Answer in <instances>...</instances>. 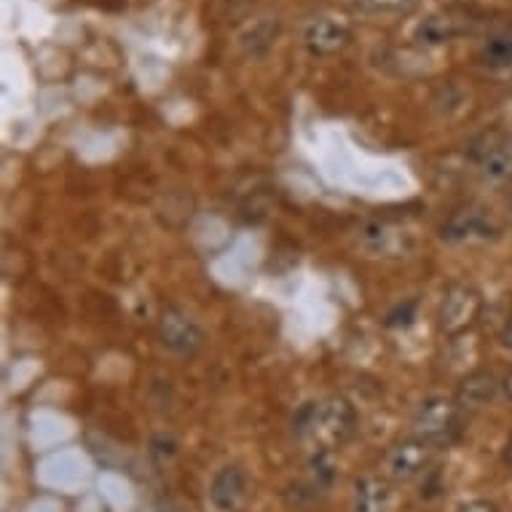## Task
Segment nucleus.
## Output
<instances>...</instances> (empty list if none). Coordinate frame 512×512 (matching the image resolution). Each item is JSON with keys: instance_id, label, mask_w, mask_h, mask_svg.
Instances as JSON below:
<instances>
[{"instance_id": "1a4fd4ad", "label": "nucleus", "mask_w": 512, "mask_h": 512, "mask_svg": "<svg viewBox=\"0 0 512 512\" xmlns=\"http://www.w3.org/2000/svg\"><path fill=\"white\" fill-rule=\"evenodd\" d=\"M247 491V475L239 464H228L212 478L210 504L215 512H236Z\"/></svg>"}, {"instance_id": "f257e3e1", "label": "nucleus", "mask_w": 512, "mask_h": 512, "mask_svg": "<svg viewBox=\"0 0 512 512\" xmlns=\"http://www.w3.org/2000/svg\"><path fill=\"white\" fill-rule=\"evenodd\" d=\"M357 416L344 397H328L309 405L298 419V435L314 445L317 454H330L352 437Z\"/></svg>"}, {"instance_id": "dca6fc26", "label": "nucleus", "mask_w": 512, "mask_h": 512, "mask_svg": "<svg viewBox=\"0 0 512 512\" xmlns=\"http://www.w3.org/2000/svg\"><path fill=\"white\" fill-rule=\"evenodd\" d=\"M459 512H499V510H496V504L483 502V499H478V502L464 504V507Z\"/></svg>"}, {"instance_id": "39448f33", "label": "nucleus", "mask_w": 512, "mask_h": 512, "mask_svg": "<svg viewBox=\"0 0 512 512\" xmlns=\"http://www.w3.org/2000/svg\"><path fill=\"white\" fill-rule=\"evenodd\" d=\"M499 234V223L494 215L480 207V204H470L456 210L451 218L440 226V239L448 244H464V242H486Z\"/></svg>"}, {"instance_id": "4468645a", "label": "nucleus", "mask_w": 512, "mask_h": 512, "mask_svg": "<svg viewBox=\"0 0 512 512\" xmlns=\"http://www.w3.org/2000/svg\"><path fill=\"white\" fill-rule=\"evenodd\" d=\"M456 33H459V27H456V19L451 17H429L419 27V38L424 43H445L451 41Z\"/></svg>"}, {"instance_id": "6e6552de", "label": "nucleus", "mask_w": 512, "mask_h": 512, "mask_svg": "<svg viewBox=\"0 0 512 512\" xmlns=\"http://www.w3.org/2000/svg\"><path fill=\"white\" fill-rule=\"evenodd\" d=\"M432 456H435V445L427 440H421V437L403 440L387 454V475L397 483H408L427 470L432 464Z\"/></svg>"}, {"instance_id": "2eb2a0df", "label": "nucleus", "mask_w": 512, "mask_h": 512, "mask_svg": "<svg viewBox=\"0 0 512 512\" xmlns=\"http://www.w3.org/2000/svg\"><path fill=\"white\" fill-rule=\"evenodd\" d=\"M354 6L370 14H397L416 6V0H354Z\"/></svg>"}, {"instance_id": "6ab92c4d", "label": "nucleus", "mask_w": 512, "mask_h": 512, "mask_svg": "<svg viewBox=\"0 0 512 512\" xmlns=\"http://www.w3.org/2000/svg\"><path fill=\"white\" fill-rule=\"evenodd\" d=\"M504 462L512 464V437H510V443H507V448H504Z\"/></svg>"}, {"instance_id": "423d86ee", "label": "nucleus", "mask_w": 512, "mask_h": 512, "mask_svg": "<svg viewBox=\"0 0 512 512\" xmlns=\"http://www.w3.org/2000/svg\"><path fill=\"white\" fill-rule=\"evenodd\" d=\"M459 405L456 400H445V397H432L427 403H421L416 419H413V432L421 440L437 445L443 440H451V435L459 427Z\"/></svg>"}, {"instance_id": "ddd939ff", "label": "nucleus", "mask_w": 512, "mask_h": 512, "mask_svg": "<svg viewBox=\"0 0 512 512\" xmlns=\"http://www.w3.org/2000/svg\"><path fill=\"white\" fill-rule=\"evenodd\" d=\"M480 59H483L486 68H507V65H512V35L491 38L480 51Z\"/></svg>"}, {"instance_id": "f3484780", "label": "nucleus", "mask_w": 512, "mask_h": 512, "mask_svg": "<svg viewBox=\"0 0 512 512\" xmlns=\"http://www.w3.org/2000/svg\"><path fill=\"white\" fill-rule=\"evenodd\" d=\"M499 341H502V346L512 349V311H510V317H507V322H504L502 336H499Z\"/></svg>"}, {"instance_id": "a211bd4d", "label": "nucleus", "mask_w": 512, "mask_h": 512, "mask_svg": "<svg viewBox=\"0 0 512 512\" xmlns=\"http://www.w3.org/2000/svg\"><path fill=\"white\" fill-rule=\"evenodd\" d=\"M502 392H504V397H507V400L512 403V370L502 378Z\"/></svg>"}, {"instance_id": "7ed1b4c3", "label": "nucleus", "mask_w": 512, "mask_h": 512, "mask_svg": "<svg viewBox=\"0 0 512 512\" xmlns=\"http://www.w3.org/2000/svg\"><path fill=\"white\" fill-rule=\"evenodd\" d=\"M357 244L368 258H384V261H397L408 258L416 247L413 234H408L403 226L387 223V220H370L357 231Z\"/></svg>"}, {"instance_id": "f03ea898", "label": "nucleus", "mask_w": 512, "mask_h": 512, "mask_svg": "<svg viewBox=\"0 0 512 512\" xmlns=\"http://www.w3.org/2000/svg\"><path fill=\"white\" fill-rule=\"evenodd\" d=\"M156 338L167 352L177 357H194L204 346V333L188 311L180 306H167L156 319Z\"/></svg>"}, {"instance_id": "9d476101", "label": "nucleus", "mask_w": 512, "mask_h": 512, "mask_svg": "<svg viewBox=\"0 0 512 512\" xmlns=\"http://www.w3.org/2000/svg\"><path fill=\"white\" fill-rule=\"evenodd\" d=\"M502 389V381L491 373V370H475L470 376H464V381L456 389V405L467 408V411H480L496 400Z\"/></svg>"}, {"instance_id": "20e7f679", "label": "nucleus", "mask_w": 512, "mask_h": 512, "mask_svg": "<svg viewBox=\"0 0 512 512\" xmlns=\"http://www.w3.org/2000/svg\"><path fill=\"white\" fill-rule=\"evenodd\" d=\"M483 311V295L472 285H451L440 303V330L445 336H462L478 322Z\"/></svg>"}, {"instance_id": "9b49d317", "label": "nucleus", "mask_w": 512, "mask_h": 512, "mask_svg": "<svg viewBox=\"0 0 512 512\" xmlns=\"http://www.w3.org/2000/svg\"><path fill=\"white\" fill-rule=\"evenodd\" d=\"M389 502H392V488L384 478L368 475V478H360L354 483V512H387Z\"/></svg>"}, {"instance_id": "f8f14e48", "label": "nucleus", "mask_w": 512, "mask_h": 512, "mask_svg": "<svg viewBox=\"0 0 512 512\" xmlns=\"http://www.w3.org/2000/svg\"><path fill=\"white\" fill-rule=\"evenodd\" d=\"M346 43V27L333 19H319L306 30V46L314 54H333Z\"/></svg>"}, {"instance_id": "0eeeda50", "label": "nucleus", "mask_w": 512, "mask_h": 512, "mask_svg": "<svg viewBox=\"0 0 512 512\" xmlns=\"http://www.w3.org/2000/svg\"><path fill=\"white\" fill-rule=\"evenodd\" d=\"M472 161L478 164L480 177L486 180L488 185H499L504 180H510L512 175V148L510 143H504L502 135H483L472 143L470 151Z\"/></svg>"}]
</instances>
